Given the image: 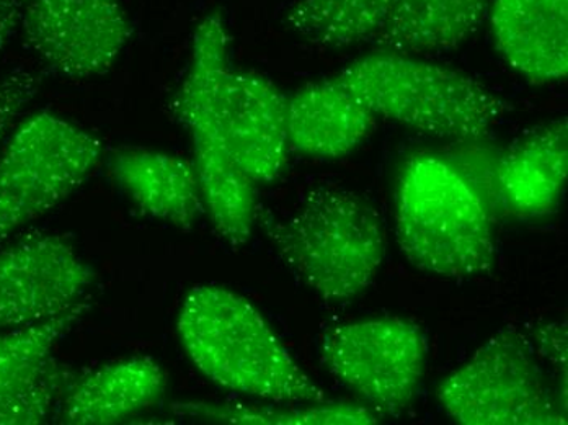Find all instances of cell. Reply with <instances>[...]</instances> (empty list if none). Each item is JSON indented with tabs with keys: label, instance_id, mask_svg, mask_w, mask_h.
Returning <instances> with one entry per match:
<instances>
[{
	"label": "cell",
	"instance_id": "cell-1",
	"mask_svg": "<svg viewBox=\"0 0 568 425\" xmlns=\"http://www.w3.org/2000/svg\"><path fill=\"white\" fill-rule=\"evenodd\" d=\"M176 331L192 364L223 388L273 403H328L254 304L232 290L195 286Z\"/></svg>",
	"mask_w": 568,
	"mask_h": 425
},
{
	"label": "cell",
	"instance_id": "cell-2",
	"mask_svg": "<svg viewBox=\"0 0 568 425\" xmlns=\"http://www.w3.org/2000/svg\"><path fill=\"white\" fill-rule=\"evenodd\" d=\"M397 243L426 274L464 279L494 267V209L443 155H415L397 183Z\"/></svg>",
	"mask_w": 568,
	"mask_h": 425
},
{
	"label": "cell",
	"instance_id": "cell-3",
	"mask_svg": "<svg viewBox=\"0 0 568 425\" xmlns=\"http://www.w3.org/2000/svg\"><path fill=\"white\" fill-rule=\"evenodd\" d=\"M263 226L284 264L327 303L358 298L386 255L379 214L337 186L311 190L293 213L265 217Z\"/></svg>",
	"mask_w": 568,
	"mask_h": 425
},
{
	"label": "cell",
	"instance_id": "cell-4",
	"mask_svg": "<svg viewBox=\"0 0 568 425\" xmlns=\"http://www.w3.org/2000/svg\"><path fill=\"white\" fill-rule=\"evenodd\" d=\"M374 115L439 140L485 141L505 102L476 79L412 54L377 50L335 75Z\"/></svg>",
	"mask_w": 568,
	"mask_h": 425
},
{
	"label": "cell",
	"instance_id": "cell-5",
	"mask_svg": "<svg viewBox=\"0 0 568 425\" xmlns=\"http://www.w3.org/2000/svg\"><path fill=\"white\" fill-rule=\"evenodd\" d=\"M229 33L223 13L211 12L193 33L192 60L173 110L193 141L196 175L204 206L229 244L242 245L256 221L255 185L232 161L220 120V91L229 64Z\"/></svg>",
	"mask_w": 568,
	"mask_h": 425
},
{
	"label": "cell",
	"instance_id": "cell-6",
	"mask_svg": "<svg viewBox=\"0 0 568 425\" xmlns=\"http://www.w3.org/2000/svg\"><path fill=\"white\" fill-rule=\"evenodd\" d=\"M102 152V141L54 113L20 123L0 148V244L64 202Z\"/></svg>",
	"mask_w": 568,
	"mask_h": 425
},
{
	"label": "cell",
	"instance_id": "cell-7",
	"mask_svg": "<svg viewBox=\"0 0 568 425\" xmlns=\"http://www.w3.org/2000/svg\"><path fill=\"white\" fill-rule=\"evenodd\" d=\"M449 417L464 425H562V413L531 341L516 327L501 330L438 388Z\"/></svg>",
	"mask_w": 568,
	"mask_h": 425
},
{
	"label": "cell",
	"instance_id": "cell-8",
	"mask_svg": "<svg viewBox=\"0 0 568 425\" xmlns=\"http://www.w3.org/2000/svg\"><path fill=\"white\" fill-rule=\"evenodd\" d=\"M426 341L402 317L337 327L325 337L322 362L356 396L383 414L410 406L424 376Z\"/></svg>",
	"mask_w": 568,
	"mask_h": 425
},
{
	"label": "cell",
	"instance_id": "cell-9",
	"mask_svg": "<svg viewBox=\"0 0 568 425\" xmlns=\"http://www.w3.org/2000/svg\"><path fill=\"white\" fill-rule=\"evenodd\" d=\"M19 29L31 53L69 79L106 74L133 34L121 0H19Z\"/></svg>",
	"mask_w": 568,
	"mask_h": 425
},
{
	"label": "cell",
	"instance_id": "cell-10",
	"mask_svg": "<svg viewBox=\"0 0 568 425\" xmlns=\"http://www.w3.org/2000/svg\"><path fill=\"white\" fill-rule=\"evenodd\" d=\"M95 274L58 236H29L0 252V331L53 320L85 302Z\"/></svg>",
	"mask_w": 568,
	"mask_h": 425
},
{
	"label": "cell",
	"instance_id": "cell-11",
	"mask_svg": "<svg viewBox=\"0 0 568 425\" xmlns=\"http://www.w3.org/2000/svg\"><path fill=\"white\" fill-rule=\"evenodd\" d=\"M85 310L82 302L53 320L0 333V425L54 419L75 372L59 364L53 351Z\"/></svg>",
	"mask_w": 568,
	"mask_h": 425
},
{
	"label": "cell",
	"instance_id": "cell-12",
	"mask_svg": "<svg viewBox=\"0 0 568 425\" xmlns=\"http://www.w3.org/2000/svg\"><path fill=\"white\" fill-rule=\"evenodd\" d=\"M220 120L229 155L248 181L256 186L282 175L290 152L287 97L272 81L229 68Z\"/></svg>",
	"mask_w": 568,
	"mask_h": 425
},
{
	"label": "cell",
	"instance_id": "cell-13",
	"mask_svg": "<svg viewBox=\"0 0 568 425\" xmlns=\"http://www.w3.org/2000/svg\"><path fill=\"white\" fill-rule=\"evenodd\" d=\"M495 44L505 61L535 84L568 74V0H494Z\"/></svg>",
	"mask_w": 568,
	"mask_h": 425
},
{
	"label": "cell",
	"instance_id": "cell-14",
	"mask_svg": "<svg viewBox=\"0 0 568 425\" xmlns=\"http://www.w3.org/2000/svg\"><path fill=\"white\" fill-rule=\"evenodd\" d=\"M567 174V120H554L523 134L498 158V203L518 217L547 216L559 205Z\"/></svg>",
	"mask_w": 568,
	"mask_h": 425
},
{
	"label": "cell",
	"instance_id": "cell-15",
	"mask_svg": "<svg viewBox=\"0 0 568 425\" xmlns=\"http://www.w3.org/2000/svg\"><path fill=\"white\" fill-rule=\"evenodd\" d=\"M168 386L164 368L149 357H131L74 373L54 419L68 425H106L154 406Z\"/></svg>",
	"mask_w": 568,
	"mask_h": 425
},
{
	"label": "cell",
	"instance_id": "cell-16",
	"mask_svg": "<svg viewBox=\"0 0 568 425\" xmlns=\"http://www.w3.org/2000/svg\"><path fill=\"white\" fill-rule=\"evenodd\" d=\"M373 110L337 79L313 82L287 99L290 150L314 159H341L374 128Z\"/></svg>",
	"mask_w": 568,
	"mask_h": 425
},
{
	"label": "cell",
	"instance_id": "cell-17",
	"mask_svg": "<svg viewBox=\"0 0 568 425\" xmlns=\"http://www.w3.org/2000/svg\"><path fill=\"white\" fill-rule=\"evenodd\" d=\"M110 172L142 213L179 230H192L206 212L195 165L180 155L130 148L113 155Z\"/></svg>",
	"mask_w": 568,
	"mask_h": 425
},
{
	"label": "cell",
	"instance_id": "cell-18",
	"mask_svg": "<svg viewBox=\"0 0 568 425\" xmlns=\"http://www.w3.org/2000/svg\"><path fill=\"white\" fill-rule=\"evenodd\" d=\"M488 0H400L371 43L396 53L453 50L483 26Z\"/></svg>",
	"mask_w": 568,
	"mask_h": 425
},
{
	"label": "cell",
	"instance_id": "cell-19",
	"mask_svg": "<svg viewBox=\"0 0 568 425\" xmlns=\"http://www.w3.org/2000/svg\"><path fill=\"white\" fill-rule=\"evenodd\" d=\"M400 0H300L287 12V29L321 48L373 40Z\"/></svg>",
	"mask_w": 568,
	"mask_h": 425
},
{
	"label": "cell",
	"instance_id": "cell-20",
	"mask_svg": "<svg viewBox=\"0 0 568 425\" xmlns=\"http://www.w3.org/2000/svg\"><path fill=\"white\" fill-rule=\"evenodd\" d=\"M176 416L220 424L251 425H371L379 417L369 407L352 404L321 403L311 407H247L241 404L189 403L172 404Z\"/></svg>",
	"mask_w": 568,
	"mask_h": 425
},
{
	"label": "cell",
	"instance_id": "cell-21",
	"mask_svg": "<svg viewBox=\"0 0 568 425\" xmlns=\"http://www.w3.org/2000/svg\"><path fill=\"white\" fill-rule=\"evenodd\" d=\"M40 79L27 69H16L0 81V148L27 103L31 102L38 92Z\"/></svg>",
	"mask_w": 568,
	"mask_h": 425
},
{
	"label": "cell",
	"instance_id": "cell-22",
	"mask_svg": "<svg viewBox=\"0 0 568 425\" xmlns=\"http://www.w3.org/2000/svg\"><path fill=\"white\" fill-rule=\"evenodd\" d=\"M539 352L567 378V327L566 324H546L538 333Z\"/></svg>",
	"mask_w": 568,
	"mask_h": 425
},
{
	"label": "cell",
	"instance_id": "cell-23",
	"mask_svg": "<svg viewBox=\"0 0 568 425\" xmlns=\"http://www.w3.org/2000/svg\"><path fill=\"white\" fill-rule=\"evenodd\" d=\"M19 29V0H0V54Z\"/></svg>",
	"mask_w": 568,
	"mask_h": 425
}]
</instances>
